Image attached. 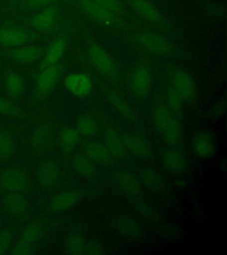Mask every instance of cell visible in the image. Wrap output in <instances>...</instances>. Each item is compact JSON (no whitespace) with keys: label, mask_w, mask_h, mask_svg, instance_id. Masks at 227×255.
I'll return each instance as SVG.
<instances>
[{"label":"cell","mask_w":227,"mask_h":255,"mask_svg":"<svg viewBox=\"0 0 227 255\" xmlns=\"http://www.w3.org/2000/svg\"><path fill=\"white\" fill-rule=\"evenodd\" d=\"M139 180L148 190L161 198L167 199L172 195L171 188L159 172L152 167H143L139 171Z\"/></svg>","instance_id":"1"},{"label":"cell","mask_w":227,"mask_h":255,"mask_svg":"<svg viewBox=\"0 0 227 255\" xmlns=\"http://www.w3.org/2000/svg\"><path fill=\"white\" fill-rule=\"evenodd\" d=\"M29 187L26 172L18 167H10L0 174V189L5 192H23Z\"/></svg>","instance_id":"2"},{"label":"cell","mask_w":227,"mask_h":255,"mask_svg":"<svg viewBox=\"0 0 227 255\" xmlns=\"http://www.w3.org/2000/svg\"><path fill=\"white\" fill-rule=\"evenodd\" d=\"M140 47L156 55H167L172 52V45L165 37L154 32H142L136 37Z\"/></svg>","instance_id":"3"},{"label":"cell","mask_w":227,"mask_h":255,"mask_svg":"<svg viewBox=\"0 0 227 255\" xmlns=\"http://www.w3.org/2000/svg\"><path fill=\"white\" fill-rule=\"evenodd\" d=\"M88 54L93 67L102 75L108 77H115L117 75L116 62L100 45L92 44L89 48Z\"/></svg>","instance_id":"4"},{"label":"cell","mask_w":227,"mask_h":255,"mask_svg":"<svg viewBox=\"0 0 227 255\" xmlns=\"http://www.w3.org/2000/svg\"><path fill=\"white\" fill-rule=\"evenodd\" d=\"M192 150L199 159H210L215 155L217 144L215 138L206 130H200L195 133L192 138Z\"/></svg>","instance_id":"5"},{"label":"cell","mask_w":227,"mask_h":255,"mask_svg":"<svg viewBox=\"0 0 227 255\" xmlns=\"http://www.w3.org/2000/svg\"><path fill=\"white\" fill-rule=\"evenodd\" d=\"M113 182L116 189L129 199L140 197L141 194V183L139 178L131 172L121 170L113 175Z\"/></svg>","instance_id":"6"},{"label":"cell","mask_w":227,"mask_h":255,"mask_svg":"<svg viewBox=\"0 0 227 255\" xmlns=\"http://www.w3.org/2000/svg\"><path fill=\"white\" fill-rule=\"evenodd\" d=\"M172 87L178 92L184 100L193 101L196 95V84L188 72L175 69L171 74Z\"/></svg>","instance_id":"7"},{"label":"cell","mask_w":227,"mask_h":255,"mask_svg":"<svg viewBox=\"0 0 227 255\" xmlns=\"http://www.w3.org/2000/svg\"><path fill=\"white\" fill-rule=\"evenodd\" d=\"M61 178L60 165L52 159H46L39 164L36 169V179L40 185L45 189L56 186Z\"/></svg>","instance_id":"8"},{"label":"cell","mask_w":227,"mask_h":255,"mask_svg":"<svg viewBox=\"0 0 227 255\" xmlns=\"http://www.w3.org/2000/svg\"><path fill=\"white\" fill-rule=\"evenodd\" d=\"M111 223L113 228L126 239L136 241L143 238V230L140 223L128 215H116L112 218Z\"/></svg>","instance_id":"9"},{"label":"cell","mask_w":227,"mask_h":255,"mask_svg":"<svg viewBox=\"0 0 227 255\" xmlns=\"http://www.w3.org/2000/svg\"><path fill=\"white\" fill-rule=\"evenodd\" d=\"M152 86V73L145 65H140L134 69L131 76L132 92L139 98H146L149 94Z\"/></svg>","instance_id":"10"},{"label":"cell","mask_w":227,"mask_h":255,"mask_svg":"<svg viewBox=\"0 0 227 255\" xmlns=\"http://www.w3.org/2000/svg\"><path fill=\"white\" fill-rule=\"evenodd\" d=\"M123 140L126 150L136 158L145 161H149L154 158L153 148L143 137L133 134H126L123 136Z\"/></svg>","instance_id":"11"},{"label":"cell","mask_w":227,"mask_h":255,"mask_svg":"<svg viewBox=\"0 0 227 255\" xmlns=\"http://www.w3.org/2000/svg\"><path fill=\"white\" fill-rule=\"evenodd\" d=\"M64 86L73 95L85 98L92 92V82L85 74L73 73L65 78Z\"/></svg>","instance_id":"12"},{"label":"cell","mask_w":227,"mask_h":255,"mask_svg":"<svg viewBox=\"0 0 227 255\" xmlns=\"http://www.w3.org/2000/svg\"><path fill=\"white\" fill-rule=\"evenodd\" d=\"M80 5L84 13L96 22L105 26H113L117 22L116 15L105 10L93 0H81Z\"/></svg>","instance_id":"13"},{"label":"cell","mask_w":227,"mask_h":255,"mask_svg":"<svg viewBox=\"0 0 227 255\" xmlns=\"http://www.w3.org/2000/svg\"><path fill=\"white\" fill-rule=\"evenodd\" d=\"M84 191H66L54 196L50 202V209L54 213L67 211L84 198Z\"/></svg>","instance_id":"14"},{"label":"cell","mask_w":227,"mask_h":255,"mask_svg":"<svg viewBox=\"0 0 227 255\" xmlns=\"http://www.w3.org/2000/svg\"><path fill=\"white\" fill-rule=\"evenodd\" d=\"M104 92L108 98L109 103L111 104L113 108L119 113L120 116H123L124 119L127 120L128 122L132 124L136 125L140 124V120L134 110L119 94H117L116 92L108 88H106Z\"/></svg>","instance_id":"15"},{"label":"cell","mask_w":227,"mask_h":255,"mask_svg":"<svg viewBox=\"0 0 227 255\" xmlns=\"http://www.w3.org/2000/svg\"><path fill=\"white\" fill-rule=\"evenodd\" d=\"M53 143V130L47 124H41L33 132L31 136V145L35 151L38 152L48 151Z\"/></svg>","instance_id":"16"},{"label":"cell","mask_w":227,"mask_h":255,"mask_svg":"<svg viewBox=\"0 0 227 255\" xmlns=\"http://www.w3.org/2000/svg\"><path fill=\"white\" fill-rule=\"evenodd\" d=\"M84 154L96 163L108 166L113 162L114 158L112 157L105 143L98 141H87L84 144Z\"/></svg>","instance_id":"17"},{"label":"cell","mask_w":227,"mask_h":255,"mask_svg":"<svg viewBox=\"0 0 227 255\" xmlns=\"http://www.w3.org/2000/svg\"><path fill=\"white\" fill-rule=\"evenodd\" d=\"M2 204L4 210L13 216H21L28 210V200L22 192H6Z\"/></svg>","instance_id":"18"},{"label":"cell","mask_w":227,"mask_h":255,"mask_svg":"<svg viewBox=\"0 0 227 255\" xmlns=\"http://www.w3.org/2000/svg\"><path fill=\"white\" fill-rule=\"evenodd\" d=\"M130 203L136 214L145 222L155 224L161 220L159 210L154 205L140 197L130 199Z\"/></svg>","instance_id":"19"},{"label":"cell","mask_w":227,"mask_h":255,"mask_svg":"<svg viewBox=\"0 0 227 255\" xmlns=\"http://www.w3.org/2000/svg\"><path fill=\"white\" fill-rule=\"evenodd\" d=\"M60 76V69L57 65L43 68L36 79V91L39 95H45L54 87Z\"/></svg>","instance_id":"20"},{"label":"cell","mask_w":227,"mask_h":255,"mask_svg":"<svg viewBox=\"0 0 227 255\" xmlns=\"http://www.w3.org/2000/svg\"><path fill=\"white\" fill-rule=\"evenodd\" d=\"M132 9L145 20L152 23L159 24L164 21V17L159 10L148 0H130Z\"/></svg>","instance_id":"21"},{"label":"cell","mask_w":227,"mask_h":255,"mask_svg":"<svg viewBox=\"0 0 227 255\" xmlns=\"http://www.w3.org/2000/svg\"><path fill=\"white\" fill-rule=\"evenodd\" d=\"M58 21V12L55 8L45 7L32 18L31 25L36 30L48 32L55 27Z\"/></svg>","instance_id":"22"},{"label":"cell","mask_w":227,"mask_h":255,"mask_svg":"<svg viewBox=\"0 0 227 255\" xmlns=\"http://www.w3.org/2000/svg\"><path fill=\"white\" fill-rule=\"evenodd\" d=\"M105 145L107 146L114 159H121L126 154V148L124 145L123 136L120 135L115 128H107L104 132Z\"/></svg>","instance_id":"23"},{"label":"cell","mask_w":227,"mask_h":255,"mask_svg":"<svg viewBox=\"0 0 227 255\" xmlns=\"http://www.w3.org/2000/svg\"><path fill=\"white\" fill-rule=\"evenodd\" d=\"M28 33L15 28H0V45L5 47H19L28 41Z\"/></svg>","instance_id":"24"},{"label":"cell","mask_w":227,"mask_h":255,"mask_svg":"<svg viewBox=\"0 0 227 255\" xmlns=\"http://www.w3.org/2000/svg\"><path fill=\"white\" fill-rule=\"evenodd\" d=\"M163 164L168 171L173 175H181L186 171L188 161L182 152L177 150H170L163 156Z\"/></svg>","instance_id":"25"},{"label":"cell","mask_w":227,"mask_h":255,"mask_svg":"<svg viewBox=\"0 0 227 255\" xmlns=\"http://www.w3.org/2000/svg\"><path fill=\"white\" fill-rule=\"evenodd\" d=\"M66 49H67L66 40L62 37L54 40L44 53V58L42 60V65H41L42 68L57 65L60 59L63 57Z\"/></svg>","instance_id":"26"},{"label":"cell","mask_w":227,"mask_h":255,"mask_svg":"<svg viewBox=\"0 0 227 255\" xmlns=\"http://www.w3.org/2000/svg\"><path fill=\"white\" fill-rule=\"evenodd\" d=\"M72 167L79 175L84 178H93L97 175V168L95 164L88 156L78 153L72 159Z\"/></svg>","instance_id":"27"},{"label":"cell","mask_w":227,"mask_h":255,"mask_svg":"<svg viewBox=\"0 0 227 255\" xmlns=\"http://www.w3.org/2000/svg\"><path fill=\"white\" fill-rule=\"evenodd\" d=\"M42 55V51L37 46L27 45L16 47L11 53L12 59L20 64H30L38 60Z\"/></svg>","instance_id":"28"},{"label":"cell","mask_w":227,"mask_h":255,"mask_svg":"<svg viewBox=\"0 0 227 255\" xmlns=\"http://www.w3.org/2000/svg\"><path fill=\"white\" fill-rule=\"evenodd\" d=\"M161 134L164 136L166 143L170 146L176 147L182 143V139H183L182 128L180 126L179 120L176 119L174 116L170 122V124H168L167 127L164 128V131Z\"/></svg>","instance_id":"29"},{"label":"cell","mask_w":227,"mask_h":255,"mask_svg":"<svg viewBox=\"0 0 227 255\" xmlns=\"http://www.w3.org/2000/svg\"><path fill=\"white\" fill-rule=\"evenodd\" d=\"M76 130L81 135L88 137H97L100 132L97 121L92 116L86 115L80 116L76 121Z\"/></svg>","instance_id":"30"},{"label":"cell","mask_w":227,"mask_h":255,"mask_svg":"<svg viewBox=\"0 0 227 255\" xmlns=\"http://www.w3.org/2000/svg\"><path fill=\"white\" fill-rule=\"evenodd\" d=\"M79 133L74 128H65L60 134V149L64 153L68 154L76 148L79 142Z\"/></svg>","instance_id":"31"},{"label":"cell","mask_w":227,"mask_h":255,"mask_svg":"<svg viewBox=\"0 0 227 255\" xmlns=\"http://www.w3.org/2000/svg\"><path fill=\"white\" fill-rule=\"evenodd\" d=\"M173 118V115L168 107L163 104L157 105L153 112V121L157 130L162 133Z\"/></svg>","instance_id":"32"},{"label":"cell","mask_w":227,"mask_h":255,"mask_svg":"<svg viewBox=\"0 0 227 255\" xmlns=\"http://www.w3.org/2000/svg\"><path fill=\"white\" fill-rule=\"evenodd\" d=\"M43 235H44L43 225L38 222H33V223H28V225L24 228L20 236V240L33 246L37 241H39Z\"/></svg>","instance_id":"33"},{"label":"cell","mask_w":227,"mask_h":255,"mask_svg":"<svg viewBox=\"0 0 227 255\" xmlns=\"http://www.w3.org/2000/svg\"><path fill=\"white\" fill-rule=\"evenodd\" d=\"M15 152V145L11 135L4 130H0V160L6 161L12 158Z\"/></svg>","instance_id":"34"},{"label":"cell","mask_w":227,"mask_h":255,"mask_svg":"<svg viewBox=\"0 0 227 255\" xmlns=\"http://www.w3.org/2000/svg\"><path fill=\"white\" fill-rule=\"evenodd\" d=\"M86 240L77 233L68 236L65 242V250L67 254L72 255H83L85 252Z\"/></svg>","instance_id":"35"},{"label":"cell","mask_w":227,"mask_h":255,"mask_svg":"<svg viewBox=\"0 0 227 255\" xmlns=\"http://www.w3.org/2000/svg\"><path fill=\"white\" fill-rule=\"evenodd\" d=\"M154 225L156 227V232L161 237L168 240H177L182 235L181 230L173 223H166V222L161 223L159 221Z\"/></svg>","instance_id":"36"},{"label":"cell","mask_w":227,"mask_h":255,"mask_svg":"<svg viewBox=\"0 0 227 255\" xmlns=\"http://www.w3.org/2000/svg\"><path fill=\"white\" fill-rule=\"evenodd\" d=\"M168 108L171 110L172 115L175 116L176 119L179 120V117L182 116L183 112V101L182 97L176 92L173 88L171 87L167 92Z\"/></svg>","instance_id":"37"},{"label":"cell","mask_w":227,"mask_h":255,"mask_svg":"<svg viewBox=\"0 0 227 255\" xmlns=\"http://www.w3.org/2000/svg\"><path fill=\"white\" fill-rule=\"evenodd\" d=\"M6 89L10 96L17 98L22 94L24 91V82L21 76L16 73H10L5 80Z\"/></svg>","instance_id":"38"},{"label":"cell","mask_w":227,"mask_h":255,"mask_svg":"<svg viewBox=\"0 0 227 255\" xmlns=\"http://www.w3.org/2000/svg\"><path fill=\"white\" fill-rule=\"evenodd\" d=\"M0 115L11 117H19L20 116V109L10 100L0 98Z\"/></svg>","instance_id":"39"},{"label":"cell","mask_w":227,"mask_h":255,"mask_svg":"<svg viewBox=\"0 0 227 255\" xmlns=\"http://www.w3.org/2000/svg\"><path fill=\"white\" fill-rule=\"evenodd\" d=\"M12 246V235L7 230L0 231V255L7 254Z\"/></svg>","instance_id":"40"},{"label":"cell","mask_w":227,"mask_h":255,"mask_svg":"<svg viewBox=\"0 0 227 255\" xmlns=\"http://www.w3.org/2000/svg\"><path fill=\"white\" fill-rule=\"evenodd\" d=\"M101 7L113 14H118L123 10V5L119 0H93Z\"/></svg>","instance_id":"41"},{"label":"cell","mask_w":227,"mask_h":255,"mask_svg":"<svg viewBox=\"0 0 227 255\" xmlns=\"http://www.w3.org/2000/svg\"><path fill=\"white\" fill-rule=\"evenodd\" d=\"M106 253H107L106 248L99 241H96V240L86 241L84 255H105Z\"/></svg>","instance_id":"42"},{"label":"cell","mask_w":227,"mask_h":255,"mask_svg":"<svg viewBox=\"0 0 227 255\" xmlns=\"http://www.w3.org/2000/svg\"><path fill=\"white\" fill-rule=\"evenodd\" d=\"M32 245L27 243L25 241L20 240L18 241L17 243L14 245V247H12V251L11 254L12 255H30L32 253Z\"/></svg>","instance_id":"43"},{"label":"cell","mask_w":227,"mask_h":255,"mask_svg":"<svg viewBox=\"0 0 227 255\" xmlns=\"http://www.w3.org/2000/svg\"><path fill=\"white\" fill-rule=\"evenodd\" d=\"M226 110H227V100L224 98L212 106V109L210 111V116H212V118H220L226 113Z\"/></svg>","instance_id":"44"},{"label":"cell","mask_w":227,"mask_h":255,"mask_svg":"<svg viewBox=\"0 0 227 255\" xmlns=\"http://www.w3.org/2000/svg\"><path fill=\"white\" fill-rule=\"evenodd\" d=\"M209 12L214 17H224L226 15V8L224 5L220 4H212L209 8Z\"/></svg>","instance_id":"45"},{"label":"cell","mask_w":227,"mask_h":255,"mask_svg":"<svg viewBox=\"0 0 227 255\" xmlns=\"http://www.w3.org/2000/svg\"><path fill=\"white\" fill-rule=\"evenodd\" d=\"M52 2L53 0H27L28 6L34 9L47 7L48 5L52 4Z\"/></svg>","instance_id":"46"}]
</instances>
